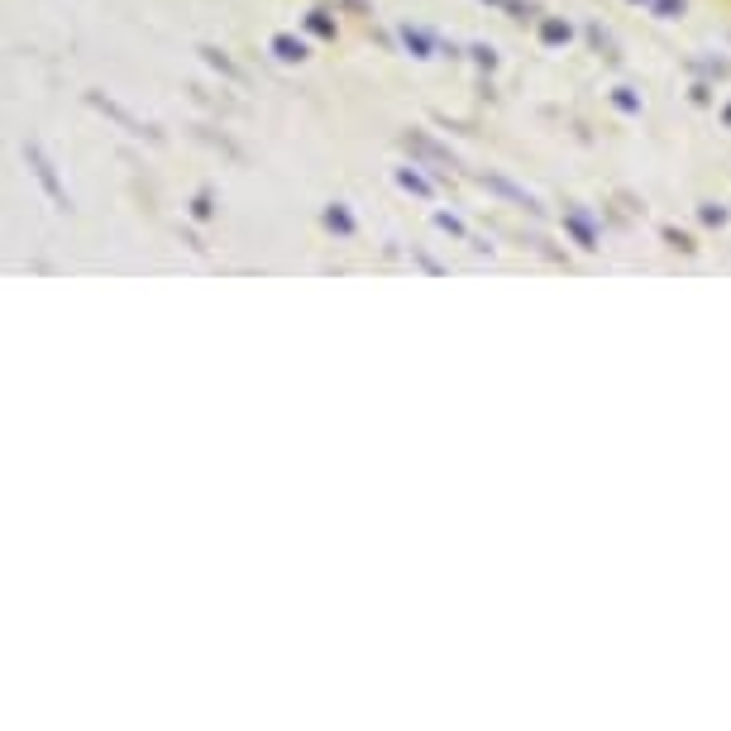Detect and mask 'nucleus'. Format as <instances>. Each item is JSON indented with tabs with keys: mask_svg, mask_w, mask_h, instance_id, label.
Returning <instances> with one entry per match:
<instances>
[{
	"mask_svg": "<svg viewBox=\"0 0 731 731\" xmlns=\"http://www.w3.org/2000/svg\"><path fill=\"white\" fill-rule=\"evenodd\" d=\"M325 220H330V225H335V230H344V235H349V230H354V220L344 216V211H340V206H335V211H330V216H325Z\"/></svg>",
	"mask_w": 731,
	"mask_h": 731,
	"instance_id": "39448f33",
	"label": "nucleus"
},
{
	"mask_svg": "<svg viewBox=\"0 0 731 731\" xmlns=\"http://www.w3.org/2000/svg\"><path fill=\"white\" fill-rule=\"evenodd\" d=\"M406 148H411V153H421L426 162H435V167H454V158H450L445 148H435L426 134H406Z\"/></svg>",
	"mask_w": 731,
	"mask_h": 731,
	"instance_id": "f03ea898",
	"label": "nucleus"
},
{
	"mask_svg": "<svg viewBox=\"0 0 731 731\" xmlns=\"http://www.w3.org/2000/svg\"><path fill=\"white\" fill-rule=\"evenodd\" d=\"M545 39H569V25H545Z\"/></svg>",
	"mask_w": 731,
	"mask_h": 731,
	"instance_id": "423d86ee",
	"label": "nucleus"
},
{
	"mask_svg": "<svg viewBox=\"0 0 731 731\" xmlns=\"http://www.w3.org/2000/svg\"><path fill=\"white\" fill-rule=\"evenodd\" d=\"M25 153H29V162H34V172H39V182H43V187H48V196H53L57 206H62V211H67V206H72V201H67V196H62V187H57V182H53V167H48V158H43V148H39V144H29Z\"/></svg>",
	"mask_w": 731,
	"mask_h": 731,
	"instance_id": "f257e3e1",
	"label": "nucleus"
},
{
	"mask_svg": "<svg viewBox=\"0 0 731 731\" xmlns=\"http://www.w3.org/2000/svg\"><path fill=\"white\" fill-rule=\"evenodd\" d=\"M272 48H277V57H287V62H297V57H306V48H301L297 39H287V34H277V39H272Z\"/></svg>",
	"mask_w": 731,
	"mask_h": 731,
	"instance_id": "7ed1b4c3",
	"label": "nucleus"
},
{
	"mask_svg": "<svg viewBox=\"0 0 731 731\" xmlns=\"http://www.w3.org/2000/svg\"><path fill=\"white\" fill-rule=\"evenodd\" d=\"M487 187L492 191H502V196H512V201H521V206H531V211H536V201H531V196H526V191H516L512 182H502V177H483Z\"/></svg>",
	"mask_w": 731,
	"mask_h": 731,
	"instance_id": "20e7f679",
	"label": "nucleus"
}]
</instances>
